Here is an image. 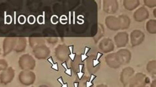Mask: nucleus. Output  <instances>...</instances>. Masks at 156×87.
Segmentation results:
<instances>
[{"instance_id":"nucleus-4","label":"nucleus","mask_w":156,"mask_h":87,"mask_svg":"<svg viewBox=\"0 0 156 87\" xmlns=\"http://www.w3.org/2000/svg\"><path fill=\"white\" fill-rule=\"evenodd\" d=\"M17 39L15 38H6L3 43V55H9L14 50L17 43Z\"/></svg>"},{"instance_id":"nucleus-5","label":"nucleus","mask_w":156,"mask_h":87,"mask_svg":"<svg viewBox=\"0 0 156 87\" xmlns=\"http://www.w3.org/2000/svg\"><path fill=\"white\" fill-rule=\"evenodd\" d=\"M33 52L35 57L37 59H44L50 55V49L45 45L40 46L33 49Z\"/></svg>"},{"instance_id":"nucleus-3","label":"nucleus","mask_w":156,"mask_h":87,"mask_svg":"<svg viewBox=\"0 0 156 87\" xmlns=\"http://www.w3.org/2000/svg\"><path fill=\"white\" fill-rule=\"evenodd\" d=\"M15 76V71L11 67H8L0 74V82L4 85H7L12 81Z\"/></svg>"},{"instance_id":"nucleus-23","label":"nucleus","mask_w":156,"mask_h":87,"mask_svg":"<svg viewBox=\"0 0 156 87\" xmlns=\"http://www.w3.org/2000/svg\"><path fill=\"white\" fill-rule=\"evenodd\" d=\"M151 87H156V81H154L151 85Z\"/></svg>"},{"instance_id":"nucleus-13","label":"nucleus","mask_w":156,"mask_h":87,"mask_svg":"<svg viewBox=\"0 0 156 87\" xmlns=\"http://www.w3.org/2000/svg\"><path fill=\"white\" fill-rule=\"evenodd\" d=\"M45 43L44 40L42 38H31L29 39L30 45L33 49L40 46L45 45Z\"/></svg>"},{"instance_id":"nucleus-24","label":"nucleus","mask_w":156,"mask_h":87,"mask_svg":"<svg viewBox=\"0 0 156 87\" xmlns=\"http://www.w3.org/2000/svg\"><path fill=\"white\" fill-rule=\"evenodd\" d=\"M108 87V86H107L106 85H104L103 84H101L100 85H98L97 87Z\"/></svg>"},{"instance_id":"nucleus-11","label":"nucleus","mask_w":156,"mask_h":87,"mask_svg":"<svg viewBox=\"0 0 156 87\" xmlns=\"http://www.w3.org/2000/svg\"><path fill=\"white\" fill-rule=\"evenodd\" d=\"M27 46V40L25 38L17 39V43L14 49V51L17 53L23 52L25 50Z\"/></svg>"},{"instance_id":"nucleus-16","label":"nucleus","mask_w":156,"mask_h":87,"mask_svg":"<svg viewBox=\"0 0 156 87\" xmlns=\"http://www.w3.org/2000/svg\"><path fill=\"white\" fill-rule=\"evenodd\" d=\"M8 67V63L4 59H0V72L4 71Z\"/></svg>"},{"instance_id":"nucleus-10","label":"nucleus","mask_w":156,"mask_h":87,"mask_svg":"<svg viewBox=\"0 0 156 87\" xmlns=\"http://www.w3.org/2000/svg\"><path fill=\"white\" fill-rule=\"evenodd\" d=\"M117 54L121 64H126L129 62L131 58V54L129 51L126 50H121Z\"/></svg>"},{"instance_id":"nucleus-20","label":"nucleus","mask_w":156,"mask_h":87,"mask_svg":"<svg viewBox=\"0 0 156 87\" xmlns=\"http://www.w3.org/2000/svg\"><path fill=\"white\" fill-rule=\"evenodd\" d=\"M73 46H71L69 47V50L70 52V54L69 55V57L70 58L72 61H73L74 60L75 58L76 57V54H73Z\"/></svg>"},{"instance_id":"nucleus-8","label":"nucleus","mask_w":156,"mask_h":87,"mask_svg":"<svg viewBox=\"0 0 156 87\" xmlns=\"http://www.w3.org/2000/svg\"><path fill=\"white\" fill-rule=\"evenodd\" d=\"M68 49L65 46L59 45L55 50V55L58 60L64 61L69 57Z\"/></svg>"},{"instance_id":"nucleus-2","label":"nucleus","mask_w":156,"mask_h":87,"mask_svg":"<svg viewBox=\"0 0 156 87\" xmlns=\"http://www.w3.org/2000/svg\"><path fill=\"white\" fill-rule=\"evenodd\" d=\"M35 79V74L31 70H23L19 74V81L24 85L29 86L33 84Z\"/></svg>"},{"instance_id":"nucleus-21","label":"nucleus","mask_w":156,"mask_h":87,"mask_svg":"<svg viewBox=\"0 0 156 87\" xmlns=\"http://www.w3.org/2000/svg\"><path fill=\"white\" fill-rule=\"evenodd\" d=\"M62 66H63L66 70V71L65 72L66 73H67L68 75L71 76V75H72L71 69V68H69V69L67 68V65H66V62H64V63L62 64Z\"/></svg>"},{"instance_id":"nucleus-27","label":"nucleus","mask_w":156,"mask_h":87,"mask_svg":"<svg viewBox=\"0 0 156 87\" xmlns=\"http://www.w3.org/2000/svg\"><path fill=\"white\" fill-rule=\"evenodd\" d=\"M1 48H0V55H1Z\"/></svg>"},{"instance_id":"nucleus-18","label":"nucleus","mask_w":156,"mask_h":87,"mask_svg":"<svg viewBox=\"0 0 156 87\" xmlns=\"http://www.w3.org/2000/svg\"><path fill=\"white\" fill-rule=\"evenodd\" d=\"M90 50V48H88V47H86L85 48V52H84V54H82L81 55V61L82 62H83L84 60H86L89 56L87 55L88 52H89V50Z\"/></svg>"},{"instance_id":"nucleus-7","label":"nucleus","mask_w":156,"mask_h":87,"mask_svg":"<svg viewBox=\"0 0 156 87\" xmlns=\"http://www.w3.org/2000/svg\"><path fill=\"white\" fill-rule=\"evenodd\" d=\"M105 59L108 65L112 68H118L121 64L117 54H110L106 56Z\"/></svg>"},{"instance_id":"nucleus-19","label":"nucleus","mask_w":156,"mask_h":87,"mask_svg":"<svg viewBox=\"0 0 156 87\" xmlns=\"http://www.w3.org/2000/svg\"><path fill=\"white\" fill-rule=\"evenodd\" d=\"M83 64H80L79 65V72H77L78 77H79V79H81L83 77V75H84V72H82L83 67Z\"/></svg>"},{"instance_id":"nucleus-12","label":"nucleus","mask_w":156,"mask_h":87,"mask_svg":"<svg viewBox=\"0 0 156 87\" xmlns=\"http://www.w3.org/2000/svg\"><path fill=\"white\" fill-rule=\"evenodd\" d=\"M99 48L102 52L107 53L112 51L113 50L114 46L111 42L105 40L101 43Z\"/></svg>"},{"instance_id":"nucleus-26","label":"nucleus","mask_w":156,"mask_h":87,"mask_svg":"<svg viewBox=\"0 0 156 87\" xmlns=\"http://www.w3.org/2000/svg\"><path fill=\"white\" fill-rule=\"evenodd\" d=\"M136 87H148L147 86H146L145 85H140Z\"/></svg>"},{"instance_id":"nucleus-6","label":"nucleus","mask_w":156,"mask_h":87,"mask_svg":"<svg viewBox=\"0 0 156 87\" xmlns=\"http://www.w3.org/2000/svg\"><path fill=\"white\" fill-rule=\"evenodd\" d=\"M147 80L145 75L142 74H137L130 81V87H136L145 85Z\"/></svg>"},{"instance_id":"nucleus-25","label":"nucleus","mask_w":156,"mask_h":87,"mask_svg":"<svg viewBox=\"0 0 156 87\" xmlns=\"http://www.w3.org/2000/svg\"><path fill=\"white\" fill-rule=\"evenodd\" d=\"M39 87H49L48 86L45 85H41Z\"/></svg>"},{"instance_id":"nucleus-17","label":"nucleus","mask_w":156,"mask_h":87,"mask_svg":"<svg viewBox=\"0 0 156 87\" xmlns=\"http://www.w3.org/2000/svg\"><path fill=\"white\" fill-rule=\"evenodd\" d=\"M96 76L94 75L91 74V77L89 81H87L86 82V87H91L93 85V84L92 83V81L96 78Z\"/></svg>"},{"instance_id":"nucleus-28","label":"nucleus","mask_w":156,"mask_h":87,"mask_svg":"<svg viewBox=\"0 0 156 87\" xmlns=\"http://www.w3.org/2000/svg\"></svg>"},{"instance_id":"nucleus-14","label":"nucleus","mask_w":156,"mask_h":87,"mask_svg":"<svg viewBox=\"0 0 156 87\" xmlns=\"http://www.w3.org/2000/svg\"><path fill=\"white\" fill-rule=\"evenodd\" d=\"M147 71L152 74L156 73V62L155 61H151L147 65Z\"/></svg>"},{"instance_id":"nucleus-22","label":"nucleus","mask_w":156,"mask_h":87,"mask_svg":"<svg viewBox=\"0 0 156 87\" xmlns=\"http://www.w3.org/2000/svg\"><path fill=\"white\" fill-rule=\"evenodd\" d=\"M33 16H30L28 18V22L30 24H33L35 22V19Z\"/></svg>"},{"instance_id":"nucleus-1","label":"nucleus","mask_w":156,"mask_h":87,"mask_svg":"<svg viewBox=\"0 0 156 87\" xmlns=\"http://www.w3.org/2000/svg\"><path fill=\"white\" fill-rule=\"evenodd\" d=\"M19 64L23 70H31L35 67L36 61L31 55L25 54L20 57Z\"/></svg>"},{"instance_id":"nucleus-9","label":"nucleus","mask_w":156,"mask_h":87,"mask_svg":"<svg viewBox=\"0 0 156 87\" xmlns=\"http://www.w3.org/2000/svg\"><path fill=\"white\" fill-rule=\"evenodd\" d=\"M134 71L133 69L126 68L123 70L121 74V82H122L124 86H126L130 82V78L134 74Z\"/></svg>"},{"instance_id":"nucleus-15","label":"nucleus","mask_w":156,"mask_h":87,"mask_svg":"<svg viewBox=\"0 0 156 87\" xmlns=\"http://www.w3.org/2000/svg\"><path fill=\"white\" fill-rule=\"evenodd\" d=\"M102 55H103V54L102 53H100V52H98L96 59H93V60H92V66H93V67L95 68L98 64H100V61L99 59L101 57Z\"/></svg>"}]
</instances>
